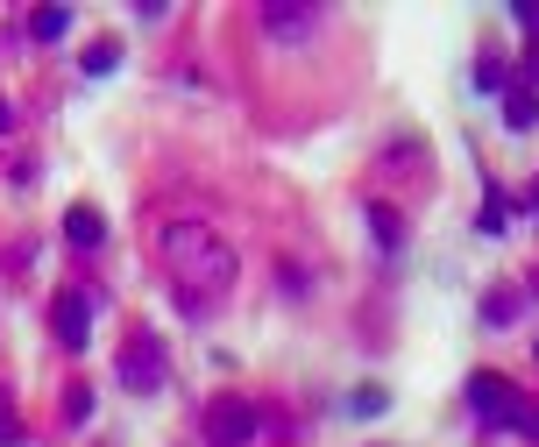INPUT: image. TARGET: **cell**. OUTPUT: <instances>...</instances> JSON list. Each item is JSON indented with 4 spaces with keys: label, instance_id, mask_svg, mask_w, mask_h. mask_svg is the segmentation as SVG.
Returning <instances> with one entry per match:
<instances>
[{
    "label": "cell",
    "instance_id": "13",
    "mask_svg": "<svg viewBox=\"0 0 539 447\" xmlns=\"http://www.w3.org/2000/svg\"><path fill=\"white\" fill-rule=\"evenodd\" d=\"M476 86H483V93H497V86H504V64H497V57H483V64H476Z\"/></svg>",
    "mask_w": 539,
    "mask_h": 447
},
{
    "label": "cell",
    "instance_id": "2",
    "mask_svg": "<svg viewBox=\"0 0 539 447\" xmlns=\"http://www.w3.org/2000/svg\"><path fill=\"white\" fill-rule=\"evenodd\" d=\"M469 405H476V419L497 426V433H532V426H539V412H532L504 377H490V369H476V377H469Z\"/></svg>",
    "mask_w": 539,
    "mask_h": 447
},
{
    "label": "cell",
    "instance_id": "6",
    "mask_svg": "<svg viewBox=\"0 0 539 447\" xmlns=\"http://www.w3.org/2000/svg\"><path fill=\"white\" fill-rule=\"evenodd\" d=\"M64 235L79 242V249H100V242H107V220H100L93 206H71V213H64Z\"/></svg>",
    "mask_w": 539,
    "mask_h": 447
},
{
    "label": "cell",
    "instance_id": "14",
    "mask_svg": "<svg viewBox=\"0 0 539 447\" xmlns=\"http://www.w3.org/2000/svg\"><path fill=\"white\" fill-rule=\"evenodd\" d=\"M64 419H79V426H86V419H93V398H86V391H71V398H64Z\"/></svg>",
    "mask_w": 539,
    "mask_h": 447
},
{
    "label": "cell",
    "instance_id": "9",
    "mask_svg": "<svg viewBox=\"0 0 539 447\" xmlns=\"http://www.w3.org/2000/svg\"><path fill=\"white\" fill-rule=\"evenodd\" d=\"M369 228H376L383 249H398V213H391V206H369Z\"/></svg>",
    "mask_w": 539,
    "mask_h": 447
},
{
    "label": "cell",
    "instance_id": "3",
    "mask_svg": "<svg viewBox=\"0 0 539 447\" xmlns=\"http://www.w3.org/2000/svg\"><path fill=\"white\" fill-rule=\"evenodd\" d=\"M164 377H171V362H164V341L149 334V327H135L128 341H121V384L128 391H164Z\"/></svg>",
    "mask_w": 539,
    "mask_h": 447
},
{
    "label": "cell",
    "instance_id": "8",
    "mask_svg": "<svg viewBox=\"0 0 539 447\" xmlns=\"http://www.w3.org/2000/svg\"><path fill=\"white\" fill-rule=\"evenodd\" d=\"M383 405H391V391H383V384H362V391L348 398V412H355V419H376Z\"/></svg>",
    "mask_w": 539,
    "mask_h": 447
},
{
    "label": "cell",
    "instance_id": "1",
    "mask_svg": "<svg viewBox=\"0 0 539 447\" xmlns=\"http://www.w3.org/2000/svg\"><path fill=\"white\" fill-rule=\"evenodd\" d=\"M157 249H164V270L178 284L185 313H213L227 298V284H235V249H227L213 228H199V220H171V228L157 235Z\"/></svg>",
    "mask_w": 539,
    "mask_h": 447
},
{
    "label": "cell",
    "instance_id": "12",
    "mask_svg": "<svg viewBox=\"0 0 539 447\" xmlns=\"http://www.w3.org/2000/svg\"><path fill=\"white\" fill-rule=\"evenodd\" d=\"M64 29H71V15H64V8H43V15H36V36H43V43H50V36H64Z\"/></svg>",
    "mask_w": 539,
    "mask_h": 447
},
{
    "label": "cell",
    "instance_id": "10",
    "mask_svg": "<svg viewBox=\"0 0 539 447\" xmlns=\"http://www.w3.org/2000/svg\"><path fill=\"white\" fill-rule=\"evenodd\" d=\"M511 313H518V291H497V298H490V306H483V320H490V327H504Z\"/></svg>",
    "mask_w": 539,
    "mask_h": 447
},
{
    "label": "cell",
    "instance_id": "11",
    "mask_svg": "<svg viewBox=\"0 0 539 447\" xmlns=\"http://www.w3.org/2000/svg\"><path fill=\"white\" fill-rule=\"evenodd\" d=\"M114 57H121L114 43H93V50H86V71H93V79H107V71H114Z\"/></svg>",
    "mask_w": 539,
    "mask_h": 447
},
{
    "label": "cell",
    "instance_id": "5",
    "mask_svg": "<svg viewBox=\"0 0 539 447\" xmlns=\"http://www.w3.org/2000/svg\"><path fill=\"white\" fill-rule=\"evenodd\" d=\"M86 334H93V298L86 291H64L57 298V341L64 348H86Z\"/></svg>",
    "mask_w": 539,
    "mask_h": 447
},
{
    "label": "cell",
    "instance_id": "7",
    "mask_svg": "<svg viewBox=\"0 0 539 447\" xmlns=\"http://www.w3.org/2000/svg\"><path fill=\"white\" fill-rule=\"evenodd\" d=\"M532 121H539V100H532L525 86H518V93H504V128H518V135H525Z\"/></svg>",
    "mask_w": 539,
    "mask_h": 447
},
{
    "label": "cell",
    "instance_id": "4",
    "mask_svg": "<svg viewBox=\"0 0 539 447\" xmlns=\"http://www.w3.org/2000/svg\"><path fill=\"white\" fill-rule=\"evenodd\" d=\"M256 440V405L249 398H213L206 405V447H249Z\"/></svg>",
    "mask_w": 539,
    "mask_h": 447
}]
</instances>
